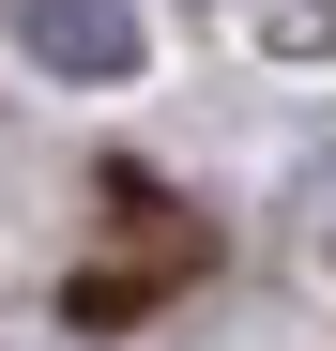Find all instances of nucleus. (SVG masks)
I'll return each instance as SVG.
<instances>
[{
  "mask_svg": "<svg viewBox=\"0 0 336 351\" xmlns=\"http://www.w3.org/2000/svg\"><path fill=\"white\" fill-rule=\"evenodd\" d=\"M16 46L46 77H138V0H16Z\"/></svg>",
  "mask_w": 336,
  "mask_h": 351,
  "instance_id": "1",
  "label": "nucleus"
}]
</instances>
